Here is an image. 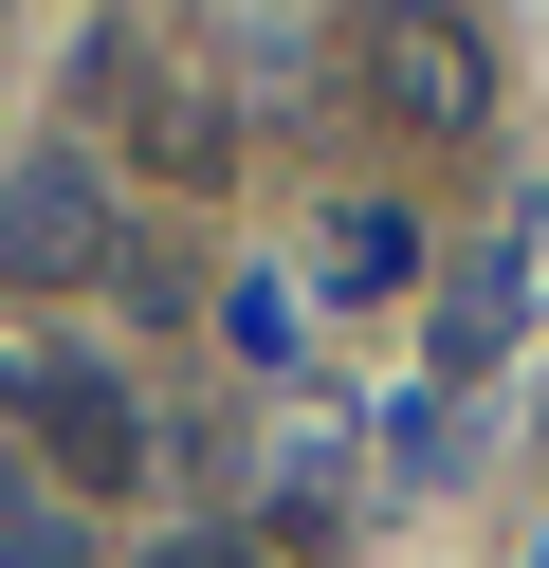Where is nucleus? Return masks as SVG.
<instances>
[{"label": "nucleus", "instance_id": "f257e3e1", "mask_svg": "<svg viewBox=\"0 0 549 568\" xmlns=\"http://www.w3.org/2000/svg\"><path fill=\"white\" fill-rule=\"evenodd\" d=\"M19 422H37V458H55L73 495H129V477H146L129 385H110V367H73V348H55V367H19Z\"/></svg>", "mask_w": 549, "mask_h": 568}, {"label": "nucleus", "instance_id": "f03ea898", "mask_svg": "<svg viewBox=\"0 0 549 568\" xmlns=\"http://www.w3.org/2000/svg\"><path fill=\"white\" fill-rule=\"evenodd\" d=\"M110 257V184L73 148H37V165H0V275H37V294H55V275H92Z\"/></svg>", "mask_w": 549, "mask_h": 568}, {"label": "nucleus", "instance_id": "7ed1b4c3", "mask_svg": "<svg viewBox=\"0 0 549 568\" xmlns=\"http://www.w3.org/2000/svg\"><path fill=\"white\" fill-rule=\"evenodd\" d=\"M531 331V221L512 239H458V275H439V331H421V385H495V348Z\"/></svg>", "mask_w": 549, "mask_h": 568}, {"label": "nucleus", "instance_id": "20e7f679", "mask_svg": "<svg viewBox=\"0 0 549 568\" xmlns=\"http://www.w3.org/2000/svg\"><path fill=\"white\" fill-rule=\"evenodd\" d=\"M92 92H129V111H146V165H165V184H202V165H220V111H202L146 38H92Z\"/></svg>", "mask_w": 549, "mask_h": 568}, {"label": "nucleus", "instance_id": "39448f33", "mask_svg": "<svg viewBox=\"0 0 549 568\" xmlns=\"http://www.w3.org/2000/svg\"><path fill=\"white\" fill-rule=\"evenodd\" d=\"M366 74H385L403 129H458V111H476V38H458V19H385V38H366Z\"/></svg>", "mask_w": 549, "mask_h": 568}, {"label": "nucleus", "instance_id": "423d86ee", "mask_svg": "<svg viewBox=\"0 0 549 568\" xmlns=\"http://www.w3.org/2000/svg\"><path fill=\"white\" fill-rule=\"evenodd\" d=\"M403 275H421V221L403 202H348L329 221V294H403Z\"/></svg>", "mask_w": 549, "mask_h": 568}, {"label": "nucleus", "instance_id": "0eeeda50", "mask_svg": "<svg viewBox=\"0 0 549 568\" xmlns=\"http://www.w3.org/2000/svg\"><path fill=\"white\" fill-rule=\"evenodd\" d=\"M0 568H73V514H55V495H0Z\"/></svg>", "mask_w": 549, "mask_h": 568}, {"label": "nucleus", "instance_id": "6e6552de", "mask_svg": "<svg viewBox=\"0 0 549 568\" xmlns=\"http://www.w3.org/2000/svg\"><path fill=\"white\" fill-rule=\"evenodd\" d=\"M0 495H19V477H0Z\"/></svg>", "mask_w": 549, "mask_h": 568}]
</instances>
